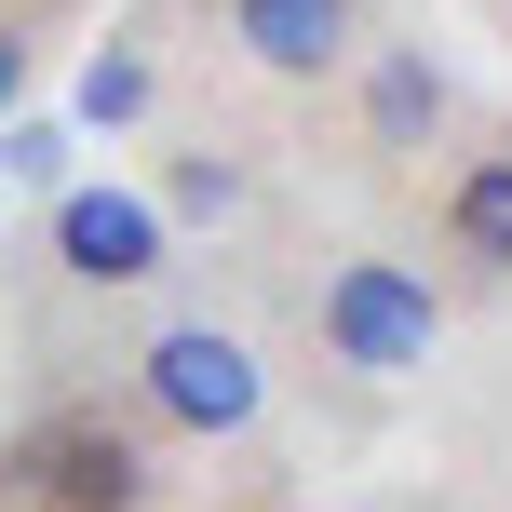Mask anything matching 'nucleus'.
Listing matches in <instances>:
<instances>
[{"instance_id": "1", "label": "nucleus", "mask_w": 512, "mask_h": 512, "mask_svg": "<svg viewBox=\"0 0 512 512\" xmlns=\"http://www.w3.org/2000/svg\"><path fill=\"white\" fill-rule=\"evenodd\" d=\"M216 270H230V297L256 310V337H270L283 405H310L324 432H378V418L418 405V391L445 378V351H459V297H445L432 256L405 243V216L337 203V189L270 203Z\"/></svg>"}, {"instance_id": "2", "label": "nucleus", "mask_w": 512, "mask_h": 512, "mask_svg": "<svg viewBox=\"0 0 512 512\" xmlns=\"http://www.w3.org/2000/svg\"><path fill=\"white\" fill-rule=\"evenodd\" d=\"M203 256L135 176H68L41 189L14 243H0V337H14V391H95L122 337L149 324Z\"/></svg>"}, {"instance_id": "3", "label": "nucleus", "mask_w": 512, "mask_h": 512, "mask_svg": "<svg viewBox=\"0 0 512 512\" xmlns=\"http://www.w3.org/2000/svg\"><path fill=\"white\" fill-rule=\"evenodd\" d=\"M108 391H122V418L176 472H216V459H230V486L270 459V432H283V364H270V337H256V310L230 297V270H189L176 297L122 337Z\"/></svg>"}, {"instance_id": "4", "label": "nucleus", "mask_w": 512, "mask_h": 512, "mask_svg": "<svg viewBox=\"0 0 512 512\" xmlns=\"http://www.w3.org/2000/svg\"><path fill=\"white\" fill-rule=\"evenodd\" d=\"M472 108H486V95H472V81L418 41V27H378V41L351 54V81H337L324 108H297V122H310L297 162H310V189H337V203L405 216L418 176H432V162L472 135Z\"/></svg>"}, {"instance_id": "5", "label": "nucleus", "mask_w": 512, "mask_h": 512, "mask_svg": "<svg viewBox=\"0 0 512 512\" xmlns=\"http://www.w3.org/2000/svg\"><path fill=\"white\" fill-rule=\"evenodd\" d=\"M189 472L122 418V391H27L0 418V512H162Z\"/></svg>"}, {"instance_id": "6", "label": "nucleus", "mask_w": 512, "mask_h": 512, "mask_svg": "<svg viewBox=\"0 0 512 512\" xmlns=\"http://www.w3.org/2000/svg\"><path fill=\"white\" fill-rule=\"evenodd\" d=\"M176 68L230 81L256 108H324L351 81V54L391 27V0H162Z\"/></svg>"}, {"instance_id": "7", "label": "nucleus", "mask_w": 512, "mask_h": 512, "mask_svg": "<svg viewBox=\"0 0 512 512\" xmlns=\"http://www.w3.org/2000/svg\"><path fill=\"white\" fill-rule=\"evenodd\" d=\"M405 243L432 256V283H445L459 310L512 297V108H472V135L432 162V176H418Z\"/></svg>"}, {"instance_id": "8", "label": "nucleus", "mask_w": 512, "mask_h": 512, "mask_svg": "<svg viewBox=\"0 0 512 512\" xmlns=\"http://www.w3.org/2000/svg\"><path fill=\"white\" fill-rule=\"evenodd\" d=\"M230 512H310L297 486H270V472H243V486H230Z\"/></svg>"}, {"instance_id": "9", "label": "nucleus", "mask_w": 512, "mask_h": 512, "mask_svg": "<svg viewBox=\"0 0 512 512\" xmlns=\"http://www.w3.org/2000/svg\"><path fill=\"white\" fill-rule=\"evenodd\" d=\"M472 14H486V27H499V54H512V0H472Z\"/></svg>"}]
</instances>
